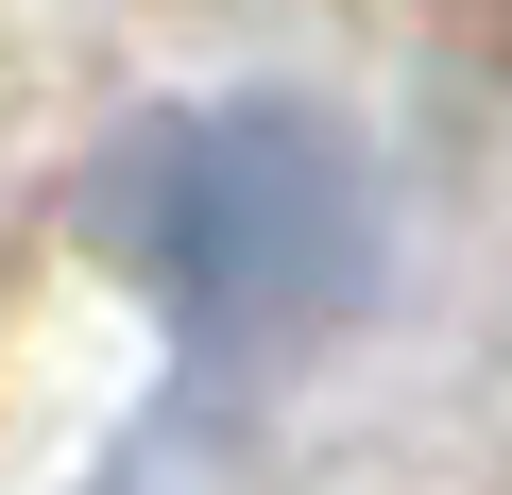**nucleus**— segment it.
<instances>
[{"mask_svg": "<svg viewBox=\"0 0 512 495\" xmlns=\"http://www.w3.org/2000/svg\"><path fill=\"white\" fill-rule=\"evenodd\" d=\"M86 257L222 376L291 359L325 325L376 308L393 274V205L342 103L308 86H222V103H154L103 137L86 171Z\"/></svg>", "mask_w": 512, "mask_h": 495, "instance_id": "obj_1", "label": "nucleus"}]
</instances>
